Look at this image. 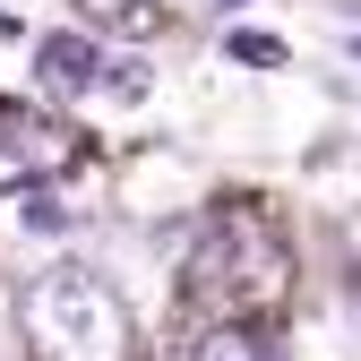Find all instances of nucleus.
Masks as SVG:
<instances>
[{"label":"nucleus","instance_id":"nucleus-5","mask_svg":"<svg viewBox=\"0 0 361 361\" xmlns=\"http://www.w3.org/2000/svg\"><path fill=\"white\" fill-rule=\"evenodd\" d=\"M180 361H276V353H267V336H258L250 319H215V327L190 336V353H180Z\"/></svg>","mask_w":361,"mask_h":361},{"label":"nucleus","instance_id":"nucleus-1","mask_svg":"<svg viewBox=\"0 0 361 361\" xmlns=\"http://www.w3.org/2000/svg\"><path fill=\"white\" fill-rule=\"evenodd\" d=\"M180 293H190L198 310H215V319H267L284 293H293V250L276 241V224H258L250 207L215 215L198 250H190V276H180Z\"/></svg>","mask_w":361,"mask_h":361},{"label":"nucleus","instance_id":"nucleus-4","mask_svg":"<svg viewBox=\"0 0 361 361\" xmlns=\"http://www.w3.org/2000/svg\"><path fill=\"white\" fill-rule=\"evenodd\" d=\"M104 69H112V61L95 52V35H43V43H35V78L52 86V95H86Z\"/></svg>","mask_w":361,"mask_h":361},{"label":"nucleus","instance_id":"nucleus-7","mask_svg":"<svg viewBox=\"0 0 361 361\" xmlns=\"http://www.w3.org/2000/svg\"><path fill=\"white\" fill-rule=\"evenodd\" d=\"M224 52L250 61V69H284V43H276V35H258V26H233V35H224Z\"/></svg>","mask_w":361,"mask_h":361},{"label":"nucleus","instance_id":"nucleus-2","mask_svg":"<svg viewBox=\"0 0 361 361\" xmlns=\"http://www.w3.org/2000/svg\"><path fill=\"white\" fill-rule=\"evenodd\" d=\"M18 336L35 361H121L129 353V301L95 267H43L18 293Z\"/></svg>","mask_w":361,"mask_h":361},{"label":"nucleus","instance_id":"nucleus-3","mask_svg":"<svg viewBox=\"0 0 361 361\" xmlns=\"http://www.w3.org/2000/svg\"><path fill=\"white\" fill-rule=\"evenodd\" d=\"M69 155H78L69 129H52V121L0 104V198H9V190H43V180H52Z\"/></svg>","mask_w":361,"mask_h":361},{"label":"nucleus","instance_id":"nucleus-6","mask_svg":"<svg viewBox=\"0 0 361 361\" xmlns=\"http://www.w3.org/2000/svg\"><path fill=\"white\" fill-rule=\"evenodd\" d=\"M86 18H104V26H129V35H155L164 9H147V0H78Z\"/></svg>","mask_w":361,"mask_h":361}]
</instances>
